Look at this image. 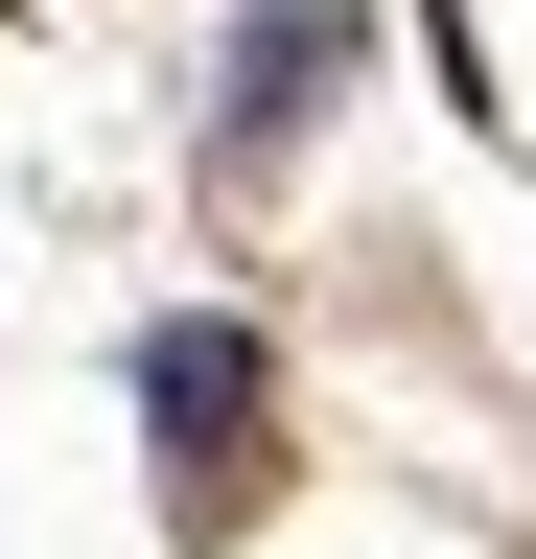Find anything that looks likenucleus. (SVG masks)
Segmentation results:
<instances>
[{
    "label": "nucleus",
    "mask_w": 536,
    "mask_h": 559,
    "mask_svg": "<svg viewBox=\"0 0 536 559\" xmlns=\"http://www.w3.org/2000/svg\"><path fill=\"white\" fill-rule=\"evenodd\" d=\"M141 419H164V489L211 513L234 443H257V326H141Z\"/></svg>",
    "instance_id": "obj_1"
},
{
    "label": "nucleus",
    "mask_w": 536,
    "mask_h": 559,
    "mask_svg": "<svg viewBox=\"0 0 536 559\" xmlns=\"http://www.w3.org/2000/svg\"><path fill=\"white\" fill-rule=\"evenodd\" d=\"M326 94H350V0H257V24H234V94H211V140L257 164V140H303Z\"/></svg>",
    "instance_id": "obj_2"
}]
</instances>
